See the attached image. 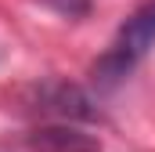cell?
I'll return each mask as SVG.
<instances>
[{
	"label": "cell",
	"mask_w": 155,
	"mask_h": 152,
	"mask_svg": "<svg viewBox=\"0 0 155 152\" xmlns=\"http://www.w3.org/2000/svg\"><path fill=\"white\" fill-rule=\"evenodd\" d=\"M152 47H155V0H148V4H141V7L123 22V29L116 33L112 47L101 54V62L94 65V73L101 76V83H116V80H123Z\"/></svg>",
	"instance_id": "6da1fadb"
}]
</instances>
